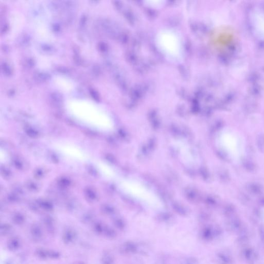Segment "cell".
Instances as JSON below:
<instances>
[{
	"label": "cell",
	"instance_id": "6da1fadb",
	"mask_svg": "<svg viewBox=\"0 0 264 264\" xmlns=\"http://www.w3.org/2000/svg\"><path fill=\"white\" fill-rule=\"evenodd\" d=\"M156 46L168 61L179 64L184 58L183 38L175 29L166 27L160 30L155 38Z\"/></svg>",
	"mask_w": 264,
	"mask_h": 264
},
{
	"label": "cell",
	"instance_id": "7a4b0ae2",
	"mask_svg": "<svg viewBox=\"0 0 264 264\" xmlns=\"http://www.w3.org/2000/svg\"><path fill=\"white\" fill-rule=\"evenodd\" d=\"M120 188L126 195L143 205L154 208L163 205L159 195L138 178L130 177L122 179Z\"/></svg>",
	"mask_w": 264,
	"mask_h": 264
},
{
	"label": "cell",
	"instance_id": "3957f363",
	"mask_svg": "<svg viewBox=\"0 0 264 264\" xmlns=\"http://www.w3.org/2000/svg\"><path fill=\"white\" fill-rule=\"evenodd\" d=\"M173 148L180 161L186 167L196 168L200 165V157L196 149L184 138H176L172 143Z\"/></svg>",
	"mask_w": 264,
	"mask_h": 264
},
{
	"label": "cell",
	"instance_id": "277c9868",
	"mask_svg": "<svg viewBox=\"0 0 264 264\" xmlns=\"http://www.w3.org/2000/svg\"><path fill=\"white\" fill-rule=\"evenodd\" d=\"M253 25L261 37H264V14L263 12H254L252 16Z\"/></svg>",
	"mask_w": 264,
	"mask_h": 264
},
{
	"label": "cell",
	"instance_id": "5b68a950",
	"mask_svg": "<svg viewBox=\"0 0 264 264\" xmlns=\"http://www.w3.org/2000/svg\"><path fill=\"white\" fill-rule=\"evenodd\" d=\"M246 189L249 194L255 196H261L264 191L263 186L260 183L256 182L247 183L246 185Z\"/></svg>",
	"mask_w": 264,
	"mask_h": 264
},
{
	"label": "cell",
	"instance_id": "8992f818",
	"mask_svg": "<svg viewBox=\"0 0 264 264\" xmlns=\"http://www.w3.org/2000/svg\"><path fill=\"white\" fill-rule=\"evenodd\" d=\"M244 168L249 172H254L257 170V165L251 159L244 158L242 160Z\"/></svg>",
	"mask_w": 264,
	"mask_h": 264
},
{
	"label": "cell",
	"instance_id": "52a82bcc",
	"mask_svg": "<svg viewBox=\"0 0 264 264\" xmlns=\"http://www.w3.org/2000/svg\"><path fill=\"white\" fill-rule=\"evenodd\" d=\"M137 250L135 244L131 242H126L123 244L120 247V251L123 254H130L134 253Z\"/></svg>",
	"mask_w": 264,
	"mask_h": 264
},
{
	"label": "cell",
	"instance_id": "ba28073f",
	"mask_svg": "<svg viewBox=\"0 0 264 264\" xmlns=\"http://www.w3.org/2000/svg\"><path fill=\"white\" fill-rule=\"evenodd\" d=\"M144 5L152 8L160 9L164 7L166 1L161 0H150L144 1Z\"/></svg>",
	"mask_w": 264,
	"mask_h": 264
},
{
	"label": "cell",
	"instance_id": "9c48e42d",
	"mask_svg": "<svg viewBox=\"0 0 264 264\" xmlns=\"http://www.w3.org/2000/svg\"><path fill=\"white\" fill-rule=\"evenodd\" d=\"M256 143L258 150L261 153H264V134L260 133L257 135Z\"/></svg>",
	"mask_w": 264,
	"mask_h": 264
},
{
	"label": "cell",
	"instance_id": "30bf717a",
	"mask_svg": "<svg viewBox=\"0 0 264 264\" xmlns=\"http://www.w3.org/2000/svg\"><path fill=\"white\" fill-rule=\"evenodd\" d=\"M227 224H228V227H230L232 230L239 229L241 226V222L239 219L234 217L230 218V220L227 223Z\"/></svg>",
	"mask_w": 264,
	"mask_h": 264
},
{
	"label": "cell",
	"instance_id": "8fae6325",
	"mask_svg": "<svg viewBox=\"0 0 264 264\" xmlns=\"http://www.w3.org/2000/svg\"><path fill=\"white\" fill-rule=\"evenodd\" d=\"M201 236L202 238L204 239H210L215 236L214 231L213 229L210 228H205L202 231Z\"/></svg>",
	"mask_w": 264,
	"mask_h": 264
},
{
	"label": "cell",
	"instance_id": "7c38bea8",
	"mask_svg": "<svg viewBox=\"0 0 264 264\" xmlns=\"http://www.w3.org/2000/svg\"><path fill=\"white\" fill-rule=\"evenodd\" d=\"M224 213L226 216H227V217H229L231 218L232 217H233L235 213V208L232 204H228L225 207Z\"/></svg>",
	"mask_w": 264,
	"mask_h": 264
},
{
	"label": "cell",
	"instance_id": "4fadbf2b",
	"mask_svg": "<svg viewBox=\"0 0 264 264\" xmlns=\"http://www.w3.org/2000/svg\"><path fill=\"white\" fill-rule=\"evenodd\" d=\"M239 200L244 204H249L251 201L249 196L244 193H240L239 194Z\"/></svg>",
	"mask_w": 264,
	"mask_h": 264
},
{
	"label": "cell",
	"instance_id": "5bb4252c",
	"mask_svg": "<svg viewBox=\"0 0 264 264\" xmlns=\"http://www.w3.org/2000/svg\"><path fill=\"white\" fill-rule=\"evenodd\" d=\"M2 71H3L4 74L6 76H9L12 74V70L8 65L6 63H3L2 65Z\"/></svg>",
	"mask_w": 264,
	"mask_h": 264
},
{
	"label": "cell",
	"instance_id": "9a60e30c",
	"mask_svg": "<svg viewBox=\"0 0 264 264\" xmlns=\"http://www.w3.org/2000/svg\"><path fill=\"white\" fill-rule=\"evenodd\" d=\"M49 77L50 76H49V75L46 74V73H39L36 74L35 78L39 81H45L46 80H48Z\"/></svg>",
	"mask_w": 264,
	"mask_h": 264
},
{
	"label": "cell",
	"instance_id": "2e32d148",
	"mask_svg": "<svg viewBox=\"0 0 264 264\" xmlns=\"http://www.w3.org/2000/svg\"><path fill=\"white\" fill-rule=\"evenodd\" d=\"M19 245V241L17 239H13L9 243V248L12 250H16Z\"/></svg>",
	"mask_w": 264,
	"mask_h": 264
},
{
	"label": "cell",
	"instance_id": "e0dca14e",
	"mask_svg": "<svg viewBox=\"0 0 264 264\" xmlns=\"http://www.w3.org/2000/svg\"><path fill=\"white\" fill-rule=\"evenodd\" d=\"M73 233L71 231H68V232H66V234L65 235L64 240L66 241V243H70L71 240H73L74 238Z\"/></svg>",
	"mask_w": 264,
	"mask_h": 264
},
{
	"label": "cell",
	"instance_id": "ac0fdd59",
	"mask_svg": "<svg viewBox=\"0 0 264 264\" xmlns=\"http://www.w3.org/2000/svg\"><path fill=\"white\" fill-rule=\"evenodd\" d=\"M102 261H103V264H113V257L109 254H106L103 256Z\"/></svg>",
	"mask_w": 264,
	"mask_h": 264
},
{
	"label": "cell",
	"instance_id": "d6986e66",
	"mask_svg": "<svg viewBox=\"0 0 264 264\" xmlns=\"http://www.w3.org/2000/svg\"><path fill=\"white\" fill-rule=\"evenodd\" d=\"M104 232L106 235L110 238H114L116 236V232L113 229H110V228L105 229L104 230Z\"/></svg>",
	"mask_w": 264,
	"mask_h": 264
},
{
	"label": "cell",
	"instance_id": "ffe728a7",
	"mask_svg": "<svg viewBox=\"0 0 264 264\" xmlns=\"http://www.w3.org/2000/svg\"><path fill=\"white\" fill-rule=\"evenodd\" d=\"M31 232H32L33 235H34L35 236H36V237L40 236L42 234V231L38 227H36L33 228V229L31 230Z\"/></svg>",
	"mask_w": 264,
	"mask_h": 264
},
{
	"label": "cell",
	"instance_id": "44dd1931",
	"mask_svg": "<svg viewBox=\"0 0 264 264\" xmlns=\"http://www.w3.org/2000/svg\"><path fill=\"white\" fill-rule=\"evenodd\" d=\"M90 94H92V96L95 100H97L98 98V96L97 94V92H96V90L94 89H90Z\"/></svg>",
	"mask_w": 264,
	"mask_h": 264
},
{
	"label": "cell",
	"instance_id": "7402d4cb",
	"mask_svg": "<svg viewBox=\"0 0 264 264\" xmlns=\"http://www.w3.org/2000/svg\"><path fill=\"white\" fill-rule=\"evenodd\" d=\"M258 203L260 205L264 206V196L261 195L260 196V198H258Z\"/></svg>",
	"mask_w": 264,
	"mask_h": 264
}]
</instances>
